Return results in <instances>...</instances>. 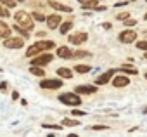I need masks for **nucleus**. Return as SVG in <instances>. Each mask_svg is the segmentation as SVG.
<instances>
[{"label":"nucleus","mask_w":147,"mask_h":137,"mask_svg":"<svg viewBox=\"0 0 147 137\" xmlns=\"http://www.w3.org/2000/svg\"><path fill=\"white\" fill-rule=\"evenodd\" d=\"M144 33H145V35H147V30H145V31H144Z\"/></svg>","instance_id":"43"},{"label":"nucleus","mask_w":147,"mask_h":137,"mask_svg":"<svg viewBox=\"0 0 147 137\" xmlns=\"http://www.w3.org/2000/svg\"><path fill=\"white\" fill-rule=\"evenodd\" d=\"M0 4L5 5L7 9H11V7H16V0H0Z\"/></svg>","instance_id":"27"},{"label":"nucleus","mask_w":147,"mask_h":137,"mask_svg":"<svg viewBox=\"0 0 147 137\" xmlns=\"http://www.w3.org/2000/svg\"><path fill=\"white\" fill-rule=\"evenodd\" d=\"M7 37H11V28L4 21H0V38H7Z\"/></svg>","instance_id":"18"},{"label":"nucleus","mask_w":147,"mask_h":137,"mask_svg":"<svg viewBox=\"0 0 147 137\" xmlns=\"http://www.w3.org/2000/svg\"><path fill=\"white\" fill-rule=\"evenodd\" d=\"M71 28H73V21H71V19L62 21L61 26H59V33H61V35H67V31H71Z\"/></svg>","instance_id":"17"},{"label":"nucleus","mask_w":147,"mask_h":137,"mask_svg":"<svg viewBox=\"0 0 147 137\" xmlns=\"http://www.w3.org/2000/svg\"><path fill=\"white\" fill-rule=\"evenodd\" d=\"M54 61V56L52 54H47V52H40V54H36V56H33V61H30V64L31 66H47V64H50Z\"/></svg>","instance_id":"4"},{"label":"nucleus","mask_w":147,"mask_h":137,"mask_svg":"<svg viewBox=\"0 0 147 137\" xmlns=\"http://www.w3.org/2000/svg\"><path fill=\"white\" fill-rule=\"evenodd\" d=\"M45 23H47L49 30H57V28L61 26V23H62V18H61L59 14H50V16H47Z\"/></svg>","instance_id":"10"},{"label":"nucleus","mask_w":147,"mask_h":137,"mask_svg":"<svg viewBox=\"0 0 147 137\" xmlns=\"http://www.w3.org/2000/svg\"><path fill=\"white\" fill-rule=\"evenodd\" d=\"M4 47L18 50L21 47H24V38L23 37H7V38H4Z\"/></svg>","instance_id":"5"},{"label":"nucleus","mask_w":147,"mask_h":137,"mask_svg":"<svg viewBox=\"0 0 147 137\" xmlns=\"http://www.w3.org/2000/svg\"><path fill=\"white\" fill-rule=\"evenodd\" d=\"M75 92L76 94H83V96H90V94H95L97 92V85H76L75 87Z\"/></svg>","instance_id":"12"},{"label":"nucleus","mask_w":147,"mask_h":137,"mask_svg":"<svg viewBox=\"0 0 147 137\" xmlns=\"http://www.w3.org/2000/svg\"><path fill=\"white\" fill-rule=\"evenodd\" d=\"M80 121L78 120H73V118H64L62 120V127H78Z\"/></svg>","instance_id":"22"},{"label":"nucleus","mask_w":147,"mask_h":137,"mask_svg":"<svg viewBox=\"0 0 147 137\" xmlns=\"http://www.w3.org/2000/svg\"><path fill=\"white\" fill-rule=\"evenodd\" d=\"M82 4V9H92V11H106L104 5H99V0H78Z\"/></svg>","instance_id":"9"},{"label":"nucleus","mask_w":147,"mask_h":137,"mask_svg":"<svg viewBox=\"0 0 147 137\" xmlns=\"http://www.w3.org/2000/svg\"><path fill=\"white\" fill-rule=\"evenodd\" d=\"M71 113H73V116H85V113H83V111H80V109H73Z\"/></svg>","instance_id":"33"},{"label":"nucleus","mask_w":147,"mask_h":137,"mask_svg":"<svg viewBox=\"0 0 147 137\" xmlns=\"http://www.w3.org/2000/svg\"><path fill=\"white\" fill-rule=\"evenodd\" d=\"M54 47H55V43L50 42V40H38L36 43H33L31 47H28L26 57H33V56H36V54H40V52H47V50H50V49H54Z\"/></svg>","instance_id":"1"},{"label":"nucleus","mask_w":147,"mask_h":137,"mask_svg":"<svg viewBox=\"0 0 147 137\" xmlns=\"http://www.w3.org/2000/svg\"><path fill=\"white\" fill-rule=\"evenodd\" d=\"M43 128H52V130H62V125H50V123H43Z\"/></svg>","instance_id":"30"},{"label":"nucleus","mask_w":147,"mask_h":137,"mask_svg":"<svg viewBox=\"0 0 147 137\" xmlns=\"http://www.w3.org/2000/svg\"><path fill=\"white\" fill-rule=\"evenodd\" d=\"M31 18H33L35 21H45V19H47V18L43 16V12H38V11H33V12H31Z\"/></svg>","instance_id":"24"},{"label":"nucleus","mask_w":147,"mask_h":137,"mask_svg":"<svg viewBox=\"0 0 147 137\" xmlns=\"http://www.w3.org/2000/svg\"><path fill=\"white\" fill-rule=\"evenodd\" d=\"M35 35H36V37H38V38H45V35H47V33H45V31H42V30H40V31H36V33H35Z\"/></svg>","instance_id":"34"},{"label":"nucleus","mask_w":147,"mask_h":137,"mask_svg":"<svg viewBox=\"0 0 147 137\" xmlns=\"http://www.w3.org/2000/svg\"><path fill=\"white\" fill-rule=\"evenodd\" d=\"M144 113H145V115H147V106H145V108H144Z\"/></svg>","instance_id":"38"},{"label":"nucleus","mask_w":147,"mask_h":137,"mask_svg":"<svg viewBox=\"0 0 147 137\" xmlns=\"http://www.w3.org/2000/svg\"><path fill=\"white\" fill-rule=\"evenodd\" d=\"M137 49L145 52V50H147V42H145V40H138V42H137Z\"/></svg>","instance_id":"29"},{"label":"nucleus","mask_w":147,"mask_h":137,"mask_svg":"<svg viewBox=\"0 0 147 137\" xmlns=\"http://www.w3.org/2000/svg\"><path fill=\"white\" fill-rule=\"evenodd\" d=\"M47 5L52 7V9H55V11H59V12H73L71 5H64V4L57 2V0H47Z\"/></svg>","instance_id":"11"},{"label":"nucleus","mask_w":147,"mask_h":137,"mask_svg":"<svg viewBox=\"0 0 147 137\" xmlns=\"http://www.w3.org/2000/svg\"><path fill=\"white\" fill-rule=\"evenodd\" d=\"M126 18H130V12H126V11H125V12H119V14L116 16V19H118V21H125Z\"/></svg>","instance_id":"31"},{"label":"nucleus","mask_w":147,"mask_h":137,"mask_svg":"<svg viewBox=\"0 0 147 137\" xmlns=\"http://www.w3.org/2000/svg\"><path fill=\"white\" fill-rule=\"evenodd\" d=\"M114 73H116V70H107L106 73H102L100 77L95 78V85H106V83H109V80H111V77Z\"/></svg>","instance_id":"13"},{"label":"nucleus","mask_w":147,"mask_h":137,"mask_svg":"<svg viewBox=\"0 0 147 137\" xmlns=\"http://www.w3.org/2000/svg\"><path fill=\"white\" fill-rule=\"evenodd\" d=\"M67 40H69V43H73V45H82L83 42H87V40H88V35H87L85 31L71 33V35L67 37Z\"/></svg>","instance_id":"8"},{"label":"nucleus","mask_w":147,"mask_h":137,"mask_svg":"<svg viewBox=\"0 0 147 137\" xmlns=\"http://www.w3.org/2000/svg\"><path fill=\"white\" fill-rule=\"evenodd\" d=\"M90 130H94V132H102V130H109V127L107 125H92V127H88Z\"/></svg>","instance_id":"26"},{"label":"nucleus","mask_w":147,"mask_h":137,"mask_svg":"<svg viewBox=\"0 0 147 137\" xmlns=\"http://www.w3.org/2000/svg\"><path fill=\"white\" fill-rule=\"evenodd\" d=\"M14 19H16V24H19L21 28H24L28 31H31L33 26H35V19L31 18V14H28L24 11H18L14 14Z\"/></svg>","instance_id":"2"},{"label":"nucleus","mask_w":147,"mask_h":137,"mask_svg":"<svg viewBox=\"0 0 147 137\" xmlns=\"http://www.w3.org/2000/svg\"><path fill=\"white\" fill-rule=\"evenodd\" d=\"M14 31H18V33H21V37H23V38H30V33H28V30H24V28H21L19 24H14Z\"/></svg>","instance_id":"23"},{"label":"nucleus","mask_w":147,"mask_h":137,"mask_svg":"<svg viewBox=\"0 0 147 137\" xmlns=\"http://www.w3.org/2000/svg\"><path fill=\"white\" fill-rule=\"evenodd\" d=\"M119 71H123L125 75H138V71L135 70L131 64H123V66L119 68Z\"/></svg>","instance_id":"19"},{"label":"nucleus","mask_w":147,"mask_h":137,"mask_svg":"<svg viewBox=\"0 0 147 137\" xmlns=\"http://www.w3.org/2000/svg\"><path fill=\"white\" fill-rule=\"evenodd\" d=\"M30 73L35 75V77H43L45 75V70H43L42 66H31L30 68Z\"/></svg>","instance_id":"20"},{"label":"nucleus","mask_w":147,"mask_h":137,"mask_svg":"<svg viewBox=\"0 0 147 137\" xmlns=\"http://www.w3.org/2000/svg\"><path fill=\"white\" fill-rule=\"evenodd\" d=\"M90 70H92V68L87 66V64H76V66H75V71H76V73H82V75H83V73H88Z\"/></svg>","instance_id":"21"},{"label":"nucleus","mask_w":147,"mask_h":137,"mask_svg":"<svg viewBox=\"0 0 147 137\" xmlns=\"http://www.w3.org/2000/svg\"><path fill=\"white\" fill-rule=\"evenodd\" d=\"M5 89H7V82H2L0 83V92H5Z\"/></svg>","instance_id":"35"},{"label":"nucleus","mask_w":147,"mask_h":137,"mask_svg":"<svg viewBox=\"0 0 147 137\" xmlns=\"http://www.w3.org/2000/svg\"><path fill=\"white\" fill-rule=\"evenodd\" d=\"M62 87V80L61 78H45L40 82V89H45V90H55V89H61Z\"/></svg>","instance_id":"6"},{"label":"nucleus","mask_w":147,"mask_h":137,"mask_svg":"<svg viewBox=\"0 0 147 137\" xmlns=\"http://www.w3.org/2000/svg\"><path fill=\"white\" fill-rule=\"evenodd\" d=\"M144 19H145V21H147V12H145V16H144Z\"/></svg>","instance_id":"40"},{"label":"nucleus","mask_w":147,"mask_h":137,"mask_svg":"<svg viewBox=\"0 0 147 137\" xmlns=\"http://www.w3.org/2000/svg\"><path fill=\"white\" fill-rule=\"evenodd\" d=\"M145 2H147V0H145Z\"/></svg>","instance_id":"44"},{"label":"nucleus","mask_w":147,"mask_h":137,"mask_svg":"<svg viewBox=\"0 0 147 137\" xmlns=\"http://www.w3.org/2000/svg\"><path fill=\"white\" fill-rule=\"evenodd\" d=\"M118 38H119L121 43H133V42H137V31H133V30H123Z\"/></svg>","instance_id":"7"},{"label":"nucleus","mask_w":147,"mask_h":137,"mask_svg":"<svg viewBox=\"0 0 147 137\" xmlns=\"http://www.w3.org/2000/svg\"><path fill=\"white\" fill-rule=\"evenodd\" d=\"M16 99H19V92L14 90V92H12V101H16Z\"/></svg>","instance_id":"37"},{"label":"nucleus","mask_w":147,"mask_h":137,"mask_svg":"<svg viewBox=\"0 0 147 137\" xmlns=\"http://www.w3.org/2000/svg\"><path fill=\"white\" fill-rule=\"evenodd\" d=\"M55 56L61 57V59H69V57H73V50L69 47H57L55 49Z\"/></svg>","instance_id":"15"},{"label":"nucleus","mask_w":147,"mask_h":137,"mask_svg":"<svg viewBox=\"0 0 147 137\" xmlns=\"http://www.w3.org/2000/svg\"><path fill=\"white\" fill-rule=\"evenodd\" d=\"M144 57H145V59H147V50H145V54H144Z\"/></svg>","instance_id":"41"},{"label":"nucleus","mask_w":147,"mask_h":137,"mask_svg":"<svg viewBox=\"0 0 147 137\" xmlns=\"http://www.w3.org/2000/svg\"><path fill=\"white\" fill-rule=\"evenodd\" d=\"M88 56H90V52H87V50H76V52H73V57H78V59L88 57Z\"/></svg>","instance_id":"25"},{"label":"nucleus","mask_w":147,"mask_h":137,"mask_svg":"<svg viewBox=\"0 0 147 137\" xmlns=\"http://www.w3.org/2000/svg\"><path fill=\"white\" fill-rule=\"evenodd\" d=\"M59 102H62L64 106H71V108H76L82 104V97L76 92H64L59 96Z\"/></svg>","instance_id":"3"},{"label":"nucleus","mask_w":147,"mask_h":137,"mask_svg":"<svg viewBox=\"0 0 147 137\" xmlns=\"http://www.w3.org/2000/svg\"><path fill=\"white\" fill-rule=\"evenodd\" d=\"M123 23H125V26H130V28H131V26H135V24H137V19H131V18H126V19H125Z\"/></svg>","instance_id":"32"},{"label":"nucleus","mask_w":147,"mask_h":137,"mask_svg":"<svg viewBox=\"0 0 147 137\" xmlns=\"http://www.w3.org/2000/svg\"><path fill=\"white\" fill-rule=\"evenodd\" d=\"M128 83H130V80H128V77H125V75H118V77L113 78V87H114V89H123V87H126Z\"/></svg>","instance_id":"14"},{"label":"nucleus","mask_w":147,"mask_h":137,"mask_svg":"<svg viewBox=\"0 0 147 137\" xmlns=\"http://www.w3.org/2000/svg\"><path fill=\"white\" fill-rule=\"evenodd\" d=\"M144 77H145V80H147V73H144Z\"/></svg>","instance_id":"42"},{"label":"nucleus","mask_w":147,"mask_h":137,"mask_svg":"<svg viewBox=\"0 0 147 137\" xmlns=\"http://www.w3.org/2000/svg\"><path fill=\"white\" fill-rule=\"evenodd\" d=\"M16 2H26V0H16Z\"/></svg>","instance_id":"39"},{"label":"nucleus","mask_w":147,"mask_h":137,"mask_svg":"<svg viewBox=\"0 0 147 137\" xmlns=\"http://www.w3.org/2000/svg\"><path fill=\"white\" fill-rule=\"evenodd\" d=\"M0 18H9V9L0 4Z\"/></svg>","instance_id":"28"},{"label":"nucleus","mask_w":147,"mask_h":137,"mask_svg":"<svg viewBox=\"0 0 147 137\" xmlns=\"http://www.w3.org/2000/svg\"><path fill=\"white\" fill-rule=\"evenodd\" d=\"M61 78H66V80H71L73 77H75V75H73V70H71V68H57V71H55Z\"/></svg>","instance_id":"16"},{"label":"nucleus","mask_w":147,"mask_h":137,"mask_svg":"<svg viewBox=\"0 0 147 137\" xmlns=\"http://www.w3.org/2000/svg\"><path fill=\"white\" fill-rule=\"evenodd\" d=\"M102 28H104V30H111L113 24H111V23H102Z\"/></svg>","instance_id":"36"}]
</instances>
